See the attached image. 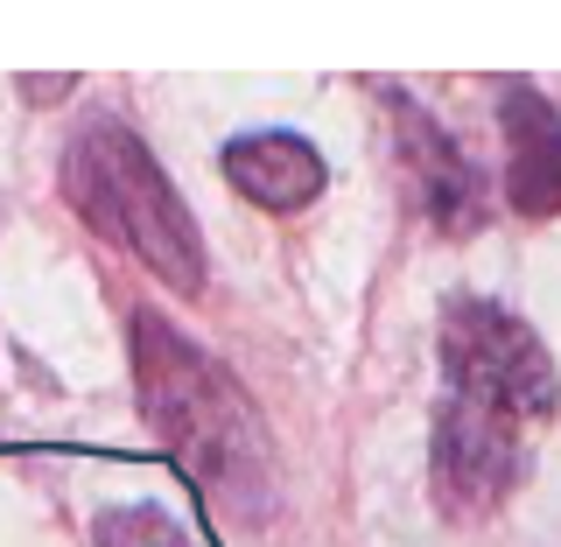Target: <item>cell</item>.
Masks as SVG:
<instances>
[{
    "mask_svg": "<svg viewBox=\"0 0 561 547\" xmlns=\"http://www.w3.org/2000/svg\"><path fill=\"white\" fill-rule=\"evenodd\" d=\"M499 127H505V190L519 218H554L561 210V113L534 84L499 92Z\"/></svg>",
    "mask_w": 561,
    "mask_h": 547,
    "instance_id": "6",
    "label": "cell"
},
{
    "mask_svg": "<svg viewBox=\"0 0 561 547\" xmlns=\"http://www.w3.org/2000/svg\"><path fill=\"white\" fill-rule=\"evenodd\" d=\"M64 197L105 246L134 253L154 281L183 295L204 288V232L134 127L84 119L78 140L64 148Z\"/></svg>",
    "mask_w": 561,
    "mask_h": 547,
    "instance_id": "2",
    "label": "cell"
},
{
    "mask_svg": "<svg viewBox=\"0 0 561 547\" xmlns=\"http://www.w3.org/2000/svg\"><path fill=\"white\" fill-rule=\"evenodd\" d=\"M443 379L456 400L491 408L519 429L548 421L561 400L554 358L534 338V323H519L513 309L484 303V295H449L443 303Z\"/></svg>",
    "mask_w": 561,
    "mask_h": 547,
    "instance_id": "3",
    "label": "cell"
},
{
    "mask_svg": "<svg viewBox=\"0 0 561 547\" xmlns=\"http://www.w3.org/2000/svg\"><path fill=\"white\" fill-rule=\"evenodd\" d=\"M225 183L260 210H302L323 190V155L302 134H245L225 148Z\"/></svg>",
    "mask_w": 561,
    "mask_h": 547,
    "instance_id": "7",
    "label": "cell"
},
{
    "mask_svg": "<svg viewBox=\"0 0 561 547\" xmlns=\"http://www.w3.org/2000/svg\"><path fill=\"white\" fill-rule=\"evenodd\" d=\"M134 394L175 464L232 520H260L274 505V449L245 386L154 309H134Z\"/></svg>",
    "mask_w": 561,
    "mask_h": 547,
    "instance_id": "1",
    "label": "cell"
},
{
    "mask_svg": "<svg viewBox=\"0 0 561 547\" xmlns=\"http://www.w3.org/2000/svg\"><path fill=\"white\" fill-rule=\"evenodd\" d=\"M99 547H190L183 526H175L162 505H113V513H99Z\"/></svg>",
    "mask_w": 561,
    "mask_h": 547,
    "instance_id": "8",
    "label": "cell"
},
{
    "mask_svg": "<svg viewBox=\"0 0 561 547\" xmlns=\"http://www.w3.org/2000/svg\"><path fill=\"white\" fill-rule=\"evenodd\" d=\"M393 127H400V169H408L428 225L449 232V239L478 232L484 225V183H478V169H470V155L456 148L414 99H393Z\"/></svg>",
    "mask_w": 561,
    "mask_h": 547,
    "instance_id": "5",
    "label": "cell"
},
{
    "mask_svg": "<svg viewBox=\"0 0 561 547\" xmlns=\"http://www.w3.org/2000/svg\"><path fill=\"white\" fill-rule=\"evenodd\" d=\"M526 470V429L491 408L443 394L435 408V449H428V478H435V505L449 520H484Z\"/></svg>",
    "mask_w": 561,
    "mask_h": 547,
    "instance_id": "4",
    "label": "cell"
}]
</instances>
